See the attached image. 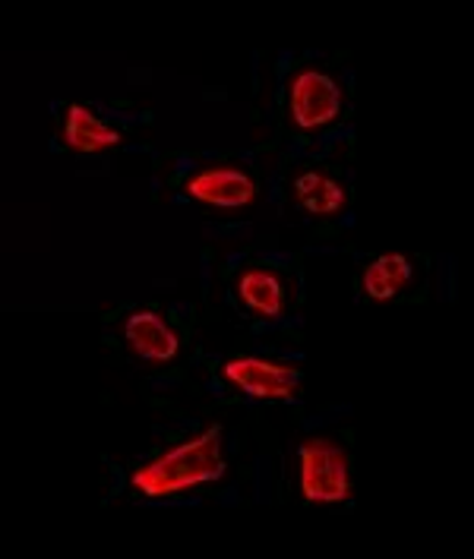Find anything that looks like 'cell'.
<instances>
[{
  "instance_id": "1",
  "label": "cell",
  "mask_w": 474,
  "mask_h": 559,
  "mask_svg": "<svg viewBox=\"0 0 474 559\" xmlns=\"http://www.w3.org/2000/svg\"><path fill=\"white\" fill-rule=\"evenodd\" d=\"M222 474H225L222 427L212 424L203 437L165 452L162 459L149 462L146 468L133 474V490H140L146 497H168V493H180V490H193L200 484H212Z\"/></svg>"
},
{
  "instance_id": "2",
  "label": "cell",
  "mask_w": 474,
  "mask_h": 559,
  "mask_svg": "<svg viewBox=\"0 0 474 559\" xmlns=\"http://www.w3.org/2000/svg\"><path fill=\"white\" fill-rule=\"evenodd\" d=\"M300 490L310 502H342L352 493L348 455L339 442L313 437L300 442Z\"/></svg>"
},
{
  "instance_id": "3",
  "label": "cell",
  "mask_w": 474,
  "mask_h": 559,
  "mask_svg": "<svg viewBox=\"0 0 474 559\" xmlns=\"http://www.w3.org/2000/svg\"><path fill=\"white\" fill-rule=\"evenodd\" d=\"M342 111V88L339 83L320 73L304 70L292 83V118L300 130H317L323 123H332Z\"/></svg>"
},
{
  "instance_id": "4",
  "label": "cell",
  "mask_w": 474,
  "mask_h": 559,
  "mask_svg": "<svg viewBox=\"0 0 474 559\" xmlns=\"http://www.w3.org/2000/svg\"><path fill=\"white\" fill-rule=\"evenodd\" d=\"M225 380L257 399H288L300 385V373L292 367H275L260 357H237L225 364Z\"/></svg>"
},
{
  "instance_id": "5",
  "label": "cell",
  "mask_w": 474,
  "mask_h": 559,
  "mask_svg": "<svg viewBox=\"0 0 474 559\" xmlns=\"http://www.w3.org/2000/svg\"><path fill=\"white\" fill-rule=\"evenodd\" d=\"M187 193L215 209H244L257 200V180L240 168H209L187 183Z\"/></svg>"
},
{
  "instance_id": "6",
  "label": "cell",
  "mask_w": 474,
  "mask_h": 559,
  "mask_svg": "<svg viewBox=\"0 0 474 559\" xmlns=\"http://www.w3.org/2000/svg\"><path fill=\"white\" fill-rule=\"evenodd\" d=\"M123 335H127V345L140 354V357L152 360V364L171 360L180 348L178 335L171 332V325L165 323L158 313H152V310L133 313L127 320V325H123Z\"/></svg>"
},
{
  "instance_id": "7",
  "label": "cell",
  "mask_w": 474,
  "mask_h": 559,
  "mask_svg": "<svg viewBox=\"0 0 474 559\" xmlns=\"http://www.w3.org/2000/svg\"><path fill=\"white\" fill-rule=\"evenodd\" d=\"M63 140H67L70 148H76L83 155H92V152L118 146L120 133L95 118L86 105H70L67 123H63Z\"/></svg>"
},
{
  "instance_id": "8",
  "label": "cell",
  "mask_w": 474,
  "mask_h": 559,
  "mask_svg": "<svg viewBox=\"0 0 474 559\" xmlns=\"http://www.w3.org/2000/svg\"><path fill=\"white\" fill-rule=\"evenodd\" d=\"M412 263H408V257H402V253H386L380 260H374V263L367 265V272H364V288H367V295L374 297V300H389V297H395L408 282H412Z\"/></svg>"
},
{
  "instance_id": "9",
  "label": "cell",
  "mask_w": 474,
  "mask_h": 559,
  "mask_svg": "<svg viewBox=\"0 0 474 559\" xmlns=\"http://www.w3.org/2000/svg\"><path fill=\"white\" fill-rule=\"evenodd\" d=\"M295 197L300 206L313 215H335L345 206V190L339 187V180L320 171H304L295 180Z\"/></svg>"
},
{
  "instance_id": "10",
  "label": "cell",
  "mask_w": 474,
  "mask_h": 559,
  "mask_svg": "<svg viewBox=\"0 0 474 559\" xmlns=\"http://www.w3.org/2000/svg\"><path fill=\"white\" fill-rule=\"evenodd\" d=\"M237 295L253 313H263V317L282 313V282H279V275H272L266 269L244 272L237 282Z\"/></svg>"
}]
</instances>
